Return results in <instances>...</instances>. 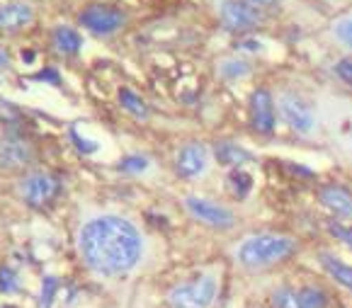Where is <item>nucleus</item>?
<instances>
[{"instance_id": "nucleus-1", "label": "nucleus", "mask_w": 352, "mask_h": 308, "mask_svg": "<svg viewBox=\"0 0 352 308\" xmlns=\"http://www.w3.org/2000/svg\"><path fill=\"white\" fill-rule=\"evenodd\" d=\"M85 265L104 277H120L139 265L144 241L141 233L122 216H98L78 236Z\"/></svg>"}, {"instance_id": "nucleus-2", "label": "nucleus", "mask_w": 352, "mask_h": 308, "mask_svg": "<svg viewBox=\"0 0 352 308\" xmlns=\"http://www.w3.org/2000/svg\"><path fill=\"white\" fill-rule=\"evenodd\" d=\"M296 250V241L280 233H258L245 238L236 250V260L248 270H265L285 262Z\"/></svg>"}, {"instance_id": "nucleus-3", "label": "nucleus", "mask_w": 352, "mask_h": 308, "mask_svg": "<svg viewBox=\"0 0 352 308\" xmlns=\"http://www.w3.org/2000/svg\"><path fill=\"white\" fill-rule=\"evenodd\" d=\"M219 296V279L217 274H204L195 282L177 284L168 294L170 308H212Z\"/></svg>"}, {"instance_id": "nucleus-4", "label": "nucleus", "mask_w": 352, "mask_h": 308, "mask_svg": "<svg viewBox=\"0 0 352 308\" xmlns=\"http://www.w3.org/2000/svg\"><path fill=\"white\" fill-rule=\"evenodd\" d=\"M185 209L190 211L199 223L219 228V231H226V228H231L233 223H236V216H233L231 209H226V206L217 204V201H212V199H204V197H187Z\"/></svg>"}, {"instance_id": "nucleus-5", "label": "nucleus", "mask_w": 352, "mask_h": 308, "mask_svg": "<svg viewBox=\"0 0 352 308\" xmlns=\"http://www.w3.org/2000/svg\"><path fill=\"white\" fill-rule=\"evenodd\" d=\"M280 112H282V119H285L294 131H299V134H309V131H314V126H316L314 107L296 93H282Z\"/></svg>"}, {"instance_id": "nucleus-6", "label": "nucleus", "mask_w": 352, "mask_h": 308, "mask_svg": "<svg viewBox=\"0 0 352 308\" xmlns=\"http://www.w3.org/2000/svg\"><path fill=\"white\" fill-rule=\"evenodd\" d=\"M58 190H61V185H58L56 177H54V175H49V173H32L20 182L22 199H25L27 204H32V206L49 204V201L58 195Z\"/></svg>"}, {"instance_id": "nucleus-7", "label": "nucleus", "mask_w": 352, "mask_h": 308, "mask_svg": "<svg viewBox=\"0 0 352 308\" xmlns=\"http://www.w3.org/2000/svg\"><path fill=\"white\" fill-rule=\"evenodd\" d=\"M263 15L248 0H226L221 6V22L231 32H248L260 25Z\"/></svg>"}, {"instance_id": "nucleus-8", "label": "nucleus", "mask_w": 352, "mask_h": 308, "mask_svg": "<svg viewBox=\"0 0 352 308\" xmlns=\"http://www.w3.org/2000/svg\"><path fill=\"white\" fill-rule=\"evenodd\" d=\"M126 22L124 12L109 6H90L80 12V25L85 30L95 32V34H112V32L122 30Z\"/></svg>"}, {"instance_id": "nucleus-9", "label": "nucleus", "mask_w": 352, "mask_h": 308, "mask_svg": "<svg viewBox=\"0 0 352 308\" xmlns=\"http://www.w3.org/2000/svg\"><path fill=\"white\" fill-rule=\"evenodd\" d=\"M209 163V151L204 144H197V141H192V144H185L177 153V175L185 177V180H195L199 175L207 170Z\"/></svg>"}, {"instance_id": "nucleus-10", "label": "nucleus", "mask_w": 352, "mask_h": 308, "mask_svg": "<svg viewBox=\"0 0 352 308\" xmlns=\"http://www.w3.org/2000/svg\"><path fill=\"white\" fill-rule=\"evenodd\" d=\"M250 114H253V126L260 134L275 131V100L265 87L255 90L253 98H250Z\"/></svg>"}, {"instance_id": "nucleus-11", "label": "nucleus", "mask_w": 352, "mask_h": 308, "mask_svg": "<svg viewBox=\"0 0 352 308\" xmlns=\"http://www.w3.org/2000/svg\"><path fill=\"white\" fill-rule=\"evenodd\" d=\"M32 146L27 144L20 136H6L3 144H0V165L8 170L25 168L32 163Z\"/></svg>"}, {"instance_id": "nucleus-12", "label": "nucleus", "mask_w": 352, "mask_h": 308, "mask_svg": "<svg viewBox=\"0 0 352 308\" xmlns=\"http://www.w3.org/2000/svg\"><path fill=\"white\" fill-rule=\"evenodd\" d=\"M34 20V10L27 3H6L0 6V34H15Z\"/></svg>"}, {"instance_id": "nucleus-13", "label": "nucleus", "mask_w": 352, "mask_h": 308, "mask_svg": "<svg viewBox=\"0 0 352 308\" xmlns=\"http://www.w3.org/2000/svg\"><path fill=\"white\" fill-rule=\"evenodd\" d=\"M318 201L338 219H352V195L345 187L326 185L318 190Z\"/></svg>"}, {"instance_id": "nucleus-14", "label": "nucleus", "mask_w": 352, "mask_h": 308, "mask_svg": "<svg viewBox=\"0 0 352 308\" xmlns=\"http://www.w3.org/2000/svg\"><path fill=\"white\" fill-rule=\"evenodd\" d=\"M318 262H321L323 272H326L333 282L340 284L345 292L352 294V265H347L345 260H340V257L333 255V252H321Z\"/></svg>"}, {"instance_id": "nucleus-15", "label": "nucleus", "mask_w": 352, "mask_h": 308, "mask_svg": "<svg viewBox=\"0 0 352 308\" xmlns=\"http://www.w3.org/2000/svg\"><path fill=\"white\" fill-rule=\"evenodd\" d=\"M54 44H56V49L61 54L73 56V54H78L83 49V36L78 34L73 27H58V30L54 32Z\"/></svg>"}, {"instance_id": "nucleus-16", "label": "nucleus", "mask_w": 352, "mask_h": 308, "mask_svg": "<svg viewBox=\"0 0 352 308\" xmlns=\"http://www.w3.org/2000/svg\"><path fill=\"white\" fill-rule=\"evenodd\" d=\"M217 158H219V163H221V165L241 168V165L250 160V153L241 148V146L228 144V141H221V144H217Z\"/></svg>"}, {"instance_id": "nucleus-17", "label": "nucleus", "mask_w": 352, "mask_h": 308, "mask_svg": "<svg viewBox=\"0 0 352 308\" xmlns=\"http://www.w3.org/2000/svg\"><path fill=\"white\" fill-rule=\"evenodd\" d=\"M272 308H301V294L294 287H280L272 292Z\"/></svg>"}, {"instance_id": "nucleus-18", "label": "nucleus", "mask_w": 352, "mask_h": 308, "mask_svg": "<svg viewBox=\"0 0 352 308\" xmlns=\"http://www.w3.org/2000/svg\"><path fill=\"white\" fill-rule=\"evenodd\" d=\"M120 102H122V107H124L126 112L134 114V117H139V119L148 117V107H146V102L134 93V90H129V87H122L120 90Z\"/></svg>"}, {"instance_id": "nucleus-19", "label": "nucleus", "mask_w": 352, "mask_h": 308, "mask_svg": "<svg viewBox=\"0 0 352 308\" xmlns=\"http://www.w3.org/2000/svg\"><path fill=\"white\" fill-rule=\"evenodd\" d=\"M301 308H326L328 296L321 287H301Z\"/></svg>"}, {"instance_id": "nucleus-20", "label": "nucleus", "mask_w": 352, "mask_h": 308, "mask_svg": "<svg viewBox=\"0 0 352 308\" xmlns=\"http://www.w3.org/2000/svg\"><path fill=\"white\" fill-rule=\"evenodd\" d=\"M228 187H231L233 195L243 199L250 192V187H253V177H250L248 173H243V170H233V173L228 175Z\"/></svg>"}, {"instance_id": "nucleus-21", "label": "nucleus", "mask_w": 352, "mask_h": 308, "mask_svg": "<svg viewBox=\"0 0 352 308\" xmlns=\"http://www.w3.org/2000/svg\"><path fill=\"white\" fill-rule=\"evenodd\" d=\"M333 34H336V39L340 41V44H345L347 49H352V15L338 20L336 27H333Z\"/></svg>"}, {"instance_id": "nucleus-22", "label": "nucleus", "mask_w": 352, "mask_h": 308, "mask_svg": "<svg viewBox=\"0 0 352 308\" xmlns=\"http://www.w3.org/2000/svg\"><path fill=\"white\" fill-rule=\"evenodd\" d=\"M248 71H250V66L245 61H226V63H221V76L223 78H243V76H248Z\"/></svg>"}, {"instance_id": "nucleus-23", "label": "nucleus", "mask_w": 352, "mask_h": 308, "mask_svg": "<svg viewBox=\"0 0 352 308\" xmlns=\"http://www.w3.org/2000/svg\"><path fill=\"white\" fill-rule=\"evenodd\" d=\"M146 168H148V158H144V155H126L120 163V170H124V173H144Z\"/></svg>"}, {"instance_id": "nucleus-24", "label": "nucleus", "mask_w": 352, "mask_h": 308, "mask_svg": "<svg viewBox=\"0 0 352 308\" xmlns=\"http://www.w3.org/2000/svg\"><path fill=\"white\" fill-rule=\"evenodd\" d=\"M328 231L340 243H345L347 248H352V226H345V223H340V221H331L328 223Z\"/></svg>"}, {"instance_id": "nucleus-25", "label": "nucleus", "mask_w": 352, "mask_h": 308, "mask_svg": "<svg viewBox=\"0 0 352 308\" xmlns=\"http://www.w3.org/2000/svg\"><path fill=\"white\" fill-rule=\"evenodd\" d=\"M336 73L340 76V80H345L347 85L352 87V61H350V58H342V61H338Z\"/></svg>"}, {"instance_id": "nucleus-26", "label": "nucleus", "mask_w": 352, "mask_h": 308, "mask_svg": "<svg viewBox=\"0 0 352 308\" xmlns=\"http://www.w3.org/2000/svg\"><path fill=\"white\" fill-rule=\"evenodd\" d=\"M0 284H3V289H8V292H12V289H15V282H12V272L10 270H3V272H0Z\"/></svg>"}, {"instance_id": "nucleus-27", "label": "nucleus", "mask_w": 352, "mask_h": 308, "mask_svg": "<svg viewBox=\"0 0 352 308\" xmlns=\"http://www.w3.org/2000/svg\"><path fill=\"white\" fill-rule=\"evenodd\" d=\"M8 66H10V56H8L6 49H0V73L6 71Z\"/></svg>"}, {"instance_id": "nucleus-28", "label": "nucleus", "mask_w": 352, "mask_h": 308, "mask_svg": "<svg viewBox=\"0 0 352 308\" xmlns=\"http://www.w3.org/2000/svg\"><path fill=\"white\" fill-rule=\"evenodd\" d=\"M250 6H255L260 10V8H270V6H275L277 0H248Z\"/></svg>"}]
</instances>
